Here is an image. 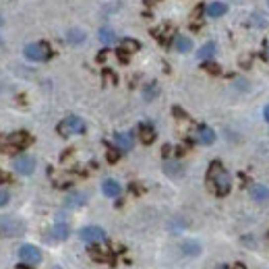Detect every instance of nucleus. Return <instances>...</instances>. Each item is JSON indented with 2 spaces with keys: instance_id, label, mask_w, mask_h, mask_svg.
<instances>
[{
  "instance_id": "nucleus-13",
  "label": "nucleus",
  "mask_w": 269,
  "mask_h": 269,
  "mask_svg": "<svg viewBox=\"0 0 269 269\" xmlns=\"http://www.w3.org/2000/svg\"><path fill=\"white\" fill-rule=\"evenodd\" d=\"M215 44L214 42H207L205 46H201V48L197 50V58L199 60H212V58L215 56Z\"/></svg>"
},
{
  "instance_id": "nucleus-31",
  "label": "nucleus",
  "mask_w": 269,
  "mask_h": 269,
  "mask_svg": "<svg viewBox=\"0 0 269 269\" xmlns=\"http://www.w3.org/2000/svg\"><path fill=\"white\" fill-rule=\"evenodd\" d=\"M232 269H247V265H244V263H234Z\"/></svg>"
},
{
  "instance_id": "nucleus-22",
  "label": "nucleus",
  "mask_w": 269,
  "mask_h": 269,
  "mask_svg": "<svg viewBox=\"0 0 269 269\" xmlns=\"http://www.w3.org/2000/svg\"><path fill=\"white\" fill-rule=\"evenodd\" d=\"M120 50L126 52V54H133V52L139 50V42L133 40V38H126V40H122V44H120Z\"/></svg>"
},
{
  "instance_id": "nucleus-8",
  "label": "nucleus",
  "mask_w": 269,
  "mask_h": 269,
  "mask_svg": "<svg viewBox=\"0 0 269 269\" xmlns=\"http://www.w3.org/2000/svg\"><path fill=\"white\" fill-rule=\"evenodd\" d=\"M13 166H15V170L19 174L29 176V174H33V170H36V158H33V156H19Z\"/></svg>"
},
{
  "instance_id": "nucleus-4",
  "label": "nucleus",
  "mask_w": 269,
  "mask_h": 269,
  "mask_svg": "<svg viewBox=\"0 0 269 269\" xmlns=\"http://www.w3.org/2000/svg\"><path fill=\"white\" fill-rule=\"evenodd\" d=\"M52 56V50L50 46L46 42H40V44H27L25 46V58L31 62H44L48 60V58Z\"/></svg>"
},
{
  "instance_id": "nucleus-34",
  "label": "nucleus",
  "mask_w": 269,
  "mask_h": 269,
  "mask_svg": "<svg viewBox=\"0 0 269 269\" xmlns=\"http://www.w3.org/2000/svg\"><path fill=\"white\" fill-rule=\"evenodd\" d=\"M217 269H228V267H226V265H221V267H217Z\"/></svg>"
},
{
  "instance_id": "nucleus-28",
  "label": "nucleus",
  "mask_w": 269,
  "mask_h": 269,
  "mask_svg": "<svg viewBox=\"0 0 269 269\" xmlns=\"http://www.w3.org/2000/svg\"><path fill=\"white\" fill-rule=\"evenodd\" d=\"M158 89H156V85H149L147 87V91H145V100H151V98H154V93H156Z\"/></svg>"
},
{
  "instance_id": "nucleus-19",
  "label": "nucleus",
  "mask_w": 269,
  "mask_h": 269,
  "mask_svg": "<svg viewBox=\"0 0 269 269\" xmlns=\"http://www.w3.org/2000/svg\"><path fill=\"white\" fill-rule=\"evenodd\" d=\"M174 48H176L178 52H191V48H193V42L186 38V36H178L176 40H174Z\"/></svg>"
},
{
  "instance_id": "nucleus-36",
  "label": "nucleus",
  "mask_w": 269,
  "mask_h": 269,
  "mask_svg": "<svg viewBox=\"0 0 269 269\" xmlns=\"http://www.w3.org/2000/svg\"><path fill=\"white\" fill-rule=\"evenodd\" d=\"M267 6H269V0H267Z\"/></svg>"
},
{
  "instance_id": "nucleus-20",
  "label": "nucleus",
  "mask_w": 269,
  "mask_h": 269,
  "mask_svg": "<svg viewBox=\"0 0 269 269\" xmlns=\"http://www.w3.org/2000/svg\"><path fill=\"white\" fill-rule=\"evenodd\" d=\"M66 40L71 42V44H83L85 42V31L75 27V29H71V31L66 33Z\"/></svg>"
},
{
  "instance_id": "nucleus-35",
  "label": "nucleus",
  "mask_w": 269,
  "mask_h": 269,
  "mask_svg": "<svg viewBox=\"0 0 269 269\" xmlns=\"http://www.w3.org/2000/svg\"><path fill=\"white\" fill-rule=\"evenodd\" d=\"M0 46H2V38H0Z\"/></svg>"
},
{
  "instance_id": "nucleus-16",
  "label": "nucleus",
  "mask_w": 269,
  "mask_h": 269,
  "mask_svg": "<svg viewBox=\"0 0 269 269\" xmlns=\"http://www.w3.org/2000/svg\"><path fill=\"white\" fill-rule=\"evenodd\" d=\"M85 203H87V195L85 193H73V195H68L66 201H64L66 207H81Z\"/></svg>"
},
{
  "instance_id": "nucleus-30",
  "label": "nucleus",
  "mask_w": 269,
  "mask_h": 269,
  "mask_svg": "<svg viewBox=\"0 0 269 269\" xmlns=\"http://www.w3.org/2000/svg\"><path fill=\"white\" fill-rule=\"evenodd\" d=\"M263 116H265V120L269 122V104H267V106H265V110H263Z\"/></svg>"
},
{
  "instance_id": "nucleus-12",
  "label": "nucleus",
  "mask_w": 269,
  "mask_h": 269,
  "mask_svg": "<svg viewBox=\"0 0 269 269\" xmlns=\"http://www.w3.org/2000/svg\"><path fill=\"white\" fill-rule=\"evenodd\" d=\"M251 197L257 203H265V201H269V189L263 186V184H255L251 189Z\"/></svg>"
},
{
  "instance_id": "nucleus-7",
  "label": "nucleus",
  "mask_w": 269,
  "mask_h": 269,
  "mask_svg": "<svg viewBox=\"0 0 269 269\" xmlns=\"http://www.w3.org/2000/svg\"><path fill=\"white\" fill-rule=\"evenodd\" d=\"M23 232V224L19 219H0V236H19Z\"/></svg>"
},
{
  "instance_id": "nucleus-15",
  "label": "nucleus",
  "mask_w": 269,
  "mask_h": 269,
  "mask_svg": "<svg viewBox=\"0 0 269 269\" xmlns=\"http://www.w3.org/2000/svg\"><path fill=\"white\" fill-rule=\"evenodd\" d=\"M205 13H207L209 17H214V19H217V17H224V15L228 13V6H226L224 2H212V4H207V8H205Z\"/></svg>"
},
{
  "instance_id": "nucleus-1",
  "label": "nucleus",
  "mask_w": 269,
  "mask_h": 269,
  "mask_svg": "<svg viewBox=\"0 0 269 269\" xmlns=\"http://www.w3.org/2000/svg\"><path fill=\"white\" fill-rule=\"evenodd\" d=\"M207 182L217 197L228 195L230 189H232L230 174L224 170V166H221L219 161H212V166H209V170H207Z\"/></svg>"
},
{
  "instance_id": "nucleus-21",
  "label": "nucleus",
  "mask_w": 269,
  "mask_h": 269,
  "mask_svg": "<svg viewBox=\"0 0 269 269\" xmlns=\"http://www.w3.org/2000/svg\"><path fill=\"white\" fill-rule=\"evenodd\" d=\"M89 255H91V257H96L98 261H106V259H108V251H106V249H102V247H98L96 242H93L91 247H89Z\"/></svg>"
},
{
  "instance_id": "nucleus-27",
  "label": "nucleus",
  "mask_w": 269,
  "mask_h": 269,
  "mask_svg": "<svg viewBox=\"0 0 269 269\" xmlns=\"http://www.w3.org/2000/svg\"><path fill=\"white\" fill-rule=\"evenodd\" d=\"M203 68H205V71H209V73H214V75H217V73H219V66H217V64H214V62H205V64H203Z\"/></svg>"
},
{
  "instance_id": "nucleus-14",
  "label": "nucleus",
  "mask_w": 269,
  "mask_h": 269,
  "mask_svg": "<svg viewBox=\"0 0 269 269\" xmlns=\"http://www.w3.org/2000/svg\"><path fill=\"white\" fill-rule=\"evenodd\" d=\"M139 139H141L145 145L154 143V139H156V128L151 126V124H141V126H139Z\"/></svg>"
},
{
  "instance_id": "nucleus-25",
  "label": "nucleus",
  "mask_w": 269,
  "mask_h": 269,
  "mask_svg": "<svg viewBox=\"0 0 269 269\" xmlns=\"http://www.w3.org/2000/svg\"><path fill=\"white\" fill-rule=\"evenodd\" d=\"M118 158H120V149L118 147H108V161L110 163H114V161H118Z\"/></svg>"
},
{
  "instance_id": "nucleus-33",
  "label": "nucleus",
  "mask_w": 269,
  "mask_h": 269,
  "mask_svg": "<svg viewBox=\"0 0 269 269\" xmlns=\"http://www.w3.org/2000/svg\"><path fill=\"white\" fill-rule=\"evenodd\" d=\"M0 25H4V19H2V15H0Z\"/></svg>"
},
{
  "instance_id": "nucleus-6",
  "label": "nucleus",
  "mask_w": 269,
  "mask_h": 269,
  "mask_svg": "<svg viewBox=\"0 0 269 269\" xmlns=\"http://www.w3.org/2000/svg\"><path fill=\"white\" fill-rule=\"evenodd\" d=\"M19 259L27 265H36L42 261V253L38 247H33V244H23L19 249Z\"/></svg>"
},
{
  "instance_id": "nucleus-3",
  "label": "nucleus",
  "mask_w": 269,
  "mask_h": 269,
  "mask_svg": "<svg viewBox=\"0 0 269 269\" xmlns=\"http://www.w3.org/2000/svg\"><path fill=\"white\" fill-rule=\"evenodd\" d=\"M81 133H85V122L79 116H68V118H64L58 124V135H62V137H73Z\"/></svg>"
},
{
  "instance_id": "nucleus-26",
  "label": "nucleus",
  "mask_w": 269,
  "mask_h": 269,
  "mask_svg": "<svg viewBox=\"0 0 269 269\" xmlns=\"http://www.w3.org/2000/svg\"><path fill=\"white\" fill-rule=\"evenodd\" d=\"M8 201H10V195H8V191H6V189H0V207H4Z\"/></svg>"
},
{
  "instance_id": "nucleus-17",
  "label": "nucleus",
  "mask_w": 269,
  "mask_h": 269,
  "mask_svg": "<svg viewBox=\"0 0 269 269\" xmlns=\"http://www.w3.org/2000/svg\"><path fill=\"white\" fill-rule=\"evenodd\" d=\"M68 234H71V228H68V224H54V228H52V238H56V240H66Z\"/></svg>"
},
{
  "instance_id": "nucleus-5",
  "label": "nucleus",
  "mask_w": 269,
  "mask_h": 269,
  "mask_svg": "<svg viewBox=\"0 0 269 269\" xmlns=\"http://www.w3.org/2000/svg\"><path fill=\"white\" fill-rule=\"evenodd\" d=\"M79 238L85 240V242H89V244H93V242H104V240H106V232H104L102 228H98V226H85V228H81Z\"/></svg>"
},
{
  "instance_id": "nucleus-2",
  "label": "nucleus",
  "mask_w": 269,
  "mask_h": 269,
  "mask_svg": "<svg viewBox=\"0 0 269 269\" xmlns=\"http://www.w3.org/2000/svg\"><path fill=\"white\" fill-rule=\"evenodd\" d=\"M31 143V137L27 133H13L2 139V143H0V151H6V154H19V151H23L27 145Z\"/></svg>"
},
{
  "instance_id": "nucleus-32",
  "label": "nucleus",
  "mask_w": 269,
  "mask_h": 269,
  "mask_svg": "<svg viewBox=\"0 0 269 269\" xmlns=\"http://www.w3.org/2000/svg\"><path fill=\"white\" fill-rule=\"evenodd\" d=\"M17 269H29V265H27V263H21Z\"/></svg>"
},
{
  "instance_id": "nucleus-29",
  "label": "nucleus",
  "mask_w": 269,
  "mask_h": 269,
  "mask_svg": "<svg viewBox=\"0 0 269 269\" xmlns=\"http://www.w3.org/2000/svg\"><path fill=\"white\" fill-rule=\"evenodd\" d=\"M8 180V176H6V174L2 172V170H0V184H2V182H6Z\"/></svg>"
},
{
  "instance_id": "nucleus-11",
  "label": "nucleus",
  "mask_w": 269,
  "mask_h": 269,
  "mask_svg": "<svg viewBox=\"0 0 269 269\" xmlns=\"http://www.w3.org/2000/svg\"><path fill=\"white\" fill-rule=\"evenodd\" d=\"M120 184L116 182V180H112V178H108V180H104V184H102V193L106 195V197H110V199H116L120 195Z\"/></svg>"
},
{
  "instance_id": "nucleus-10",
  "label": "nucleus",
  "mask_w": 269,
  "mask_h": 269,
  "mask_svg": "<svg viewBox=\"0 0 269 269\" xmlns=\"http://www.w3.org/2000/svg\"><path fill=\"white\" fill-rule=\"evenodd\" d=\"M197 141L199 143H203V145H212L215 141V133H214V128H209V126H199L197 128Z\"/></svg>"
},
{
  "instance_id": "nucleus-23",
  "label": "nucleus",
  "mask_w": 269,
  "mask_h": 269,
  "mask_svg": "<svg viewBox=\"0 0 269 269\" xmlns=\"http://www.w3.org/2000/svg\"><path fill=\"white\" fill-rule=\"evenodd\" d=\"M166 172L170 176H182V166L178 161H166Z\"/></svg>"
},
{
  "instance_id": "nucleus-24",
  "label": "nucleus",
  "mask_w": 269,
  "mask_h": 269,
  "mask_svg": "<svg viewBox=\"0 0 269 269\" xmlns=\"http://www.w3.org/2000/svg\"><path fill=\"white\" fill-rule=\"evenodd\" d=\"M182 251H184V255H199V251H201V247H199V242H193V240H189V242H184L182 244Z\"/></svg>"
},
{
  "instance_id": "nucleus-18",
  "label": "nucleus",
  "mask_w": 269,
  "mask_h": 269,
  "mask_svg": "<svg viewBox=\"0 0 269 269\" xmlns=\"http://www.w3.org/2000/svg\"><path fill=\"white\" fill-rule=\"evenodd\" d=\"M98 38H100V42H102V44L110 46V44H114V42H116V33H114L110 27H102V29L98 31Z\"/></svg>"
},
{
  "instance_id": "nucleus-9",
  "label": "nucleus",
  "mask_w": 269,
  "mask_h": 269,
  "mask_svg": "<svg viewBox=\"0 0 269 269\" xmlns=\"http://www.w3.org/2000/svg\"><path fill=\"white\" fill-rule=\"evenodd\" d=\"M114 143H116V147H118L120 151H131L133 145H135V139H133L131 133H116Z\"/></svg>"
}]
</instances>
